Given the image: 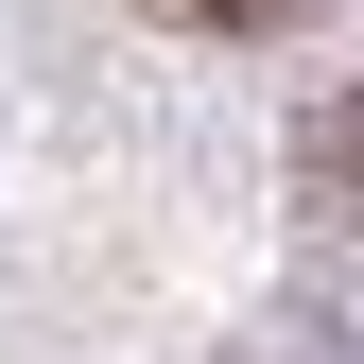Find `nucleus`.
I'll return each mask as SVG.
<instances>
[{
	"label": "nucleus",
	"instance_id": "obj_1",
	"mask_svg": "<svg viewBox=\"0 0 364 364\" xmlns=\"http://www.w3.org/2000/svg\"><path fill=\"white\" fill-rule=\"evenodd\" d=\"M173 18H208V35H278V18H312V0H173Z\"/></svg>",
	"mask_w": 364,
	"mask_h": 364
}]
</instances>
